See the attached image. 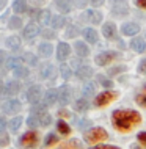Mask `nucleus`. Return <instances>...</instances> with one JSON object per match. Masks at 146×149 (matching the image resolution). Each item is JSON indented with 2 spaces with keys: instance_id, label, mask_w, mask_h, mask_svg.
<instances>
[{
  "instance_id": "f257e3e1",
  "label": "nucleus",
  "mask_w": 146,
  "mask_h": 149,
  "mask_svg": "<svg viewBox=\"0 0 146 149\" xmlns=\"http://www.w3.org/2000/svg\"><path fill=\"white\" fill-rule=\"evenodd\" d=\"M140 121H141V116L135 110H116L113 113V124L121 132L131 130L133 126L140 124Z\"/></svg>"
},
{
  "instance_id": "f03ea898",
  "label": "nucleus",
  "mask_w": 146,
  "mask_h": 149,
  "mask_svg": "<svg viewBox=\"0 0 146 149\" xmlns=\"http://www.w3.org/2000/svg\"><path fill=\"white\" fill-rule=\"evenodd\" d=\"M107 138H108V134L104 130L102 127L90 129V130H87V134H85V140H87L88 143H91V144L104 141V140H107Z\"/></svg>"
},
{
  "instance_id": "7ed1b4c3",
  "label": "nucleus",
  "mask_w": 146,
  "mask_h": 149,
  "mask_svg": "<svg viewBox=\"0 0 146 149\" xmlns=\"http://www.w3.org/2000/svg\"><path fill=\"white\" fill-rule=\"evenodd\" d=\"M113 99H116V93L115 91H104V93H101V94L96 96L94 104L97 107H102V105H107L108 102H112Z\"/></svg>"
},
{
  "instance_id": "20e7f679",
  "label": "nucleus",
  "mask_w": 146,
  "mask_h": 149,
  "mask_svg": "<svg viewBox=\"0 0 146 149\" xmlns=\"http://www.w3.org/2000/svg\"><path fill=\"white\" fill-rule=\"evenodd\" d=\"M36 141H38V135H36V132H27V134H24L21 138H19V144L24 148H33Z\"/></svg>"
},
{
  "instance_id": "39448f33",
  "label": "nucleus",
  "mask_w": 146,
  "mask_h": 149,
  "mask_svg": "<svg viewBox=\"0 0 146 149\" xmlns=\"http://www.w3.org/2000/svg\"><path fill=\"white\" fill-rule=\"evenodd\" d=\"M41 94H43V91H41V86H38V85H33V86H30L28 88V91H27V99H28V102L30 104H38V100L41 99Z\"/></svg>"
},
{
  "instance_id": "423d86ee",
  "label": "nucleus",
  "mask_w": 146,
  "mask_h": 149,
  "mask_svg": "<svg viewBox=\"0 0 146 149\" xmlns=\"http://www.w3.org/2000/svg\"><path fill=\"white\" fill-rule=\"evenodd\" d=\"M21 102L19 100H16V99H11V100H6L5 104H3V111L8 115H13V113H19L21 111Z\"/></svg>"
},
{
  "instance_id": "0eeeda50",
  "label": "nucleus",
  "mask_w": 146,
  "mask_h": 149,
  "mask_svg": "<svg viewBox=\"0 0 146 149\" xmlns=\"http://www.w3.org/2000/svg\"><path fill=\"white\" fill-rule=\"evenodd\" d=\"M115 57H116V52H108V50L101 52L99 55H96L94 61H96V64H99V66H105V64H108Z\"/></svg>"
},
{
  "instance_id": "6e6552de",
  "label": "nucleus",
  "mask_w": 146,
  "mask_h": 149,
  "mask_svg": "<svg viewBox=\"0 0 146 149\" xmlns=\"http://www.w3.org/2000/svg\"><path fill=\"white\" fill-rule=\"evenodd\" d=\"M38 35H39V27H38V24L30 22L28 25H25V29H24V38H25V39H33V38H36Z\"/></svg>"
},
{
  "instance_id": "1a4fd4ad",
  "label": "nucleus",
  "mask_w": 146,
  "mask_h": 149,
  "mask_svg": "<svg viewBox=\"0 0 146 149\" xmlns=\"http://www.w3.org/2000/svg\"><path fill=\"white\" fill-rule=\"evenodd\" d=\"M138 31H140V25L135 22H127L121 27V33L126 36H133V35L138 33Z\"/></svg>"
},
{
  "instance_id": "9d476101",
  "label": "nucleus",
  "mask_w": 146,
  "mask_h": 149,
  "mask_svg": "<svg viewBox=\"0 0 146 149\" xmlns=\"http://www.w3.org/2000/svg\"><path fill=\"white\" fill-rule=\"evenodd\" d=\"M58 100L63 104V105H66V104H69L71 100V88L69 86H61L58 88Z\"/></svg>"
},
{
  "instance_id": "9b49d317",
  "label": "nucleus",
  "mask_w": 146,
  "mask_h": 149,
  "mask_svg": "<svg viewBox=\"0 0 146 149\" xmlns=\"http://www.w3.org/2000/svg\"><path fill=\"white\" fill-rule=\"evenodd\" d=\"M58 102V90H47L44 94V105H54Z\"/></svg>"
},
{
  "instance_id": "f8f14e48",
  "label": "nucleus",
  "mask_w": 146,
  "mask_h": 149,
  "mask_svg": "<svg viewBox=\"0 0 146 149\" xmlns=\"http://www.w3.org/2000/svg\"><path fill=\"white\" fill-rule=\"evenodd\" d=\"M69 52H71V47H69V44H66V42H60L58 44V47H57V57H58V60H63L69 55Z\"/></svg>"
},
{
  "instance_id": "ddd939ff",
  "label": "nucleus",
  "mask_w": 146,
  "mask_h": 149,
  "mask_svg": "<svg viewBox=\"0 0 146 149\" xmlns=\"http://www.w3.org/2000/svg\"><path fill=\"white\" fill-rule=\"evenodd\" d=\"M102 33H104L105 38H108V39L115 38V36H116V25H115L113 22L104 24V27H102Z\"/></svg>"
},
{
  "instance_id": "4468645a",
  "label": "nucleus",
  "mask_w": 146,
  "mask_h": 149,
  "mask_svg": "<svg viewBox=\"0 0 146 149\" xmlns=\"http://www.w3.org/2000/svg\"><path fill=\"white\" fill-rule=\"evenodd\" d=\"M83 38L87 39L88 42L96 44V42H97V39H99V36H97V31H96L94 29L88 27V29H83Z\"/></svg>"
},
{
  "instance_id": "2eb2a0df",
  "label": "nucleus",
  "mask_w": 146,
  "mask_h": 149,
  "mask_svg": "<svg viewBox=\"0 0 146 149\" xmlns=\"http://www.w3.org/2000/svg\"><path fill=\"white\" fill-rule=\"evenodd\" d=\"M77 77H79L80 80H88L93 75V69L90 66H87V64H85V66H79V69H77Z\"/></svg>"
},
{
  "instance_id": "dca6fc26",
  "label": "nucleus",
  "mask_w": 146,
  "mask_h": 149,
  "mask_svg": "<svg viewBox=\"0 0 146 149\" xmlns=\"http://www.w3.org/2000/svg\"><path fill=\"white\" fill-rule=\"evenodd\" d=\"M55 5H57V8H58L60 13L68 14L71 11V8H72V2L71 0H55Z\"/></svg>"
},
{
  "instance_id": "f3484780",
  "label": "nucleus",
  "mask_w": 146,
  "mask_h": 149,
  "mask_svg": "<svg viewBox=\"0 0 146 149\" xmlns=\"http://www.w3.org/2000/svg\"><path fill=\"white\" fill-rule=\"evenodd\" d=\"M131 47L135 52L141 54V52L146 50V42H145V39H141V38H133L132 41H131Z\"/></svg>"
},
{
  "instance_id": "a211bd4d",
  "label": "nucleus",
  "mask_w": 146,
  "mask_h": 149,
  "mask_svg": "<svg viewBox=\"0 0 146 149\" xmlns=\"http://www.w3.org/2000/svg\"><path fill=\"white\" fill-rule=\"evenodd\" d=\"M74 49H75V52H77V55H79V57H87V55L90 54L88 46H87V44H83L82 41H77L74 44Z\"/></svg>"
},
{
  "instance_id": "6ab92c4d",
  "label": "nucleus",
  "mask_w": 146,
  "mask_h": 149,
  "mask_svg": "<svg viewBox=\"0 0 146 149\" xmlns=\"http://www.w3.org/2000/svg\"><path fill=\"white\" fill-rule=\"evenodd\" d=\"M19 88H21V86H19V83L14 82V80H11V82H8L6 85H5V94H8V96L17 94Z\"/></svg>"
},
{
  "instance_id": "aec40b11",
  "label": "nucleus",
  "mask_w": 146,
  "mask_h": 149,
  "mask_svg": "<svg viewBox=\"0 0 146 149\" xmlns=\"http://www.w3.org/2000/svg\"><path fill=\"white\" fill-rule=\"evenodd\" d=\"M13 11H14V13H17V14L25 13V11H27V0H14Z\"/></svg>"
},
{
  "instance_id": "412c9836",
  "label": "nucleus",
  "mask_w": 146,
  "mask_h": 149,
  "mask_svg": "<svg viewBox=\"0 0 146 149\" xmlns=\"http://www.w3.org/2000/svg\"><path fill=\"white\" fill-rule=\"evenodd\" d=\"M6 44H8V47L14 52H17L21 49V39H19L17 36H10V38L6 39Z\"/></svg>"
},
{
  "instance_id": "4be33fe9",
  "label": "nucleus",
  "mask_w": 146,
  "mask_h": 149,
  "mask_svg": "<svg viewBox=\"0 0 146 149\" xmlns=\"http://www.w3.org/2000/svg\"><path fill=\"white\" fill-rule=\"evenodd\" d=\"M55 75V68L52 64H46L41 69V77L43 79H52Z\"/></svg>"
},
{
  "instance_id": "5701e85b",
  "label": "nucleus",
  "mask_w": 146,
  "mask_h": 149,
  "mask_svg": "<svg viewBox=\"0 0 146 149\" xmlns=\"http://www.w3.org/2000/svg\"><path fill=\"white\" fill-rule=\"evenodd\" d=\"M52 44H49V42H43V44H39V54L43 55V57H50L52 55Z\"/></svg>"
},
{
  "instance_id": "b1692460",
  "label": "nucleus",
  "mask_w": 146,
  "mask_h": 149,
  "mask_svg": "<svg viewBox=\"0 0 146 149\" xmlns=\"http://www.w3.org/2000/svg\"><path fill=\"white\" fill-rule=\"evenodd\" d=\"M8 126H10V130L11 132H17L19 129H21V126H22V118L21 116H16V118H13L10 121V124H8Z\"/></svg>"
},
{
  "instance_id": "393cba45",
  "label": "nucleus",
  "mask_w": 146,
  "mask_h": 149,
  "mask_svg": "<svg viewBox=\"0 0 146 149\" xmlns=\"http://www.w3.org/2000/svg\"><path fill=\"white\" fill-rule=\"evenodd\" d=\"M93 94H96V88H94V85H93L91 82L85 83V86H83V96H85V99H87V97H91Z\"/></svg>"
},
{
  "instance_id": "a878e982",
  "label": "nucleus",
  "mask_w": 146,
  "mask_h": 149,
  "mask_svg": "<svg viewBox=\"0 0 146 149\" xmlns=\"http://www.w3.org/2000/svg\"><path fill=\"white\" fill-rule=\"evenodd\" d=\"M57 130H58L61 135H68L71 132V129H69V126H68L63 119H60L58 123H57Z\"/></svg>"
},
{
  "instance_id": "bb28decb",
  "label": "nucleus",
  "mask_w": 146,
  "mask_h": 149,
  "mask_svg": "<svg viewBox=\"0 0 146 149\" xmlns=\"http://www.w3.org/2000/svg\"><path fill=\"white\" fill-rule=\"evenodd\" d=\"M39 126H49V124L52 123V116L47 113V111H43V113H39Z\"/></svg>"
},
{
  "instance_id": "cd10ccee",
  "label": "nucleus",
  "mask_w": 146,
  "mask_h": 149,
  "mask_svg": "<svg viewBox=\"0 0 146 149\" xmlns=\"http://www.w3.org/2000/svg\"><path fill=\"white\" fill-rule=\"evenodd\" d=\"M64 17L63 16H55V17H52V21H50V25L54 27V29H61V27L64 25Z\"/></svg>"
},
{
  "instance_id": "c85d7f7f",
  "label": "nucleus",
  "mask_w": 146,
  "mask_h": 149,
  "mask_svg": "<svg viewBox=\"0 0 146 149\" xmlns=\"http://www.w3.org/2000/svg\"><path fill=\"white\" fill-rule=\"evenodd\" d=\"M90 108V104H88L87 99H79L75 102V110L77 111H87Z\"/></svg>"
},
{
  "instance_id": "c756f323",
  "label": "nucleus",
  "mask_w": 146,
  "mask_h": 149,
  "mask_svg": "<svg viewBox=\"0 0 146 149\" xmlns=\"http://www.w3.org/2000/svg\"><path fill=\"white\" fill-rule=\"evenodd\" d=\"M6 68H10V69H17V68H21V58H8L6 60Z\"/></svg>"
},
{
  "instance_id": "7c9ffc66",
  "label": "nucleus",
  "mask_w": 146,
  "mask_h": 149,
  "mask_svg": "<svg viewBox=\"0 0 146 149\" xmlns=\"http://www.w3.org/2000/svg\"><path fill=\"white\" fill-rule=\"evenodd\" d=\"M27 124H28V127H38L39 126V116L36 113H30V116L27 119Z\"/></svg>"
},
{
  "instance_id": "2f4dec72",
  "label": "nucleus",
  "mask_w": 146,
  "mask_h": 149,
  "mask_svg": "<svg viewBox=\"0 0 146 149\" xmlns=\"http://www.w3.org/2000/svg\"><path fill=\"white\" fill-rule=\"evenodd\" d=\"M22 60H24V61H25V63H28V64H30V66H35V64L38 63V58H36L33 54H30V52H27V54H25V55H24V57H22Z\"/></svg>"
},
{
  "instance_id": "473e14b6",
  "label": "nucleus",
  "mask_w": 146,
  "mask_h": 149,
  "mask_svg": "<svg viewBox=\"0 0 146 149\" xmlns=\"http://www.w3.org/2000/svg\"><path fill=\"white\" fill-rule=\"evenodd\" d=\"M39 21H41L43 24H49L52 21V14H50V11L49 10H46V11H41V13H39Z\"/></svg>"
},
{
  "instance_id": "72a5a7b5",
  "label": "nucleus",
  "mask_w": 146,
  "mask_h": 149,
  "mask_svg": "<svg viewBox=\"0 0 146 149\" xmlns=\"http://www.w3.org/2000/svg\"><path fill=\"white\" fill-rule=\"evenodd\" d=\"M79 33H80V31H79V29H77L75 25H69L64 35H66V38H75V36L79 35Z\"/></svg>"
},
{
  "instance_id": "f704fd0d",
  "label": "nucleus",
  "mask_w": 146,
  "mask_h": 149,
  "mask_svg": "<svg viewBox=\"0 0 146 149\" xmlns=\"http://www.w3.org/2000/svg\"><path fill=\"white\" fill-rule=\"evenodd\" d=\"M14 75L16 77H21V79H25V77H28V69L21 66V68H17V69H14Z\"/></svg>"
},
{
  "instance_id": "c9c22d12",
  "label": "nucleus",
  "mask_w": 146,
  "mask_h": 149,
  "mask_svg": "<svg viewBox=\"0 0 146 149\" xmlns=\"http://www.w3.org/2000/svg\"><path fill=\"white\" fill-rule=\"evenodd\" d=\"M101 21H102V13L101 11H91V21L96 25V24H101Z\"/></svg>"
},
{
  "instance_id": "e433bc0d",
  "label": "nucleus",
  "mask_w": 146,
  "mask_h": 149,
  "mask_svg": "<svg viewBox=\"0 0 146 149\" xmlns=\"http://www.w3.org/2000/svg\"><path fill=\"white\" fill-rule=\"evenodd\" d=\"M60 72H61V75H63L64 80H68L71 77V69H69L68 64H61V66H60Z\"/></svg>"
},
{
  "instance_id": "4c0bfd02",
  "label": "nucleus",
  "mask_w": 146,
  "mask_h": 149,
  "mask_svg": "<svg viewBox=\"0 0 146 149\" xmlns=\"http://www.w3.org/2000/svg\"><path fill=\"white\" fill-rule=\"evenodd\" d=\"M57 141H58V136L54 135V134H49L46 136V140H44V144H46V146H52V144H55Z\"/></svg>"
},
{
  "instance_id": "58836bf2",
  "label": "nucleus",
  "mask_w": 146,
  "mask_h": 149,
  "mask_svg": "<svg viewBox=\"0 0 146 149\" xmlns=\"http://www.w3.org/2000/svg\"><path fill=\"white\" fill-rule=\"evenodd\" d=\"M21 24H22V21L19 17H11L10 22H8V27H10V29H19Z\"/></svg>"
},
{
  "instance_id": "ea45409f",
  "label": "nucleus",
  "mask_w": 146,
  "mask_h": 149,
  "mask_svg": "<svg viewBox=\"0 0 146 149\" xmlns=\"http://www.w3.org/2000/svg\"><path fill=\"white\" fill-rule=\"evenodd\" d=\"M137 102H138L141 107H146V88L137 96Z\"/></svg>"
},
{
  "instance_id": "a19ab883",
  "label": "nucleus",
  "mask_w": 146,
  "mask_h": 149,
  "mask_svg": "<svg viewBox=\"0 0 146 149\" xmlns=\"http://www.w3.org/2000/svg\"><path fill=\"white\" fill-rule=\"evenodd\" d=\"M97 80H99V82H101V85L105 86V88H110V86L113 85V82H110L108 79H105L104 75H97Z\"/></svg>"
},
{
  "instance_id": "79ce46f5",
  "label": "nucleus",
  "mask_w": 146,
  "mask_h": 149,
  "mask_svg": "<svg viewBox=\"0 0 146 149\" xmlns=\"http://www.w3.org/2000/svg\"><path fill=\"white\" fill-rule=\"evenodd\" d=\"M90 126H91V123H90L88 119H85V121L82 119V121L79 123V129H80V130H85V129H88Z\"/></svg>"
},
{
  "instance_id": "37998d69",
  "label": "nucleus",
  "mask_w": 146,
  "mask_h": 149,
  "mask_svg": "<svg viewBox=\"0 0 146 149\" xmlns=\"http://www.w3.org/2000/svg\"><path fill=\"white\" fill-rule=\"evenodd\" d=\"M138 72L140 74H146V58H143L138 64Z\"/></svg>"
},
{
  "instance_id": "c03bdc74",
  "label": "nucleus",
  "mask_w": 146,
  "mask_h": 149,
  "mask_svg": "<svg viewBox=\"0 0 146 149\" xmlns=\"http://www.w3.org/2000/svg\"><path fill=\"white\" fill-rule=\"evenodd\" d=\"M5 129H6V119L3 116H0V134H3Z\"/></svg>"
},
{
  "instance_id": "a18cd8bd",
  "label": "nucleus",
  "mask_w": 146,
  "mask_h": 149,
  "mask_svg": "<svg viewBox=\"0 0 146 149\" xmlns=\"http://www.w3.org/2000/svg\"><path fill=\"white\" fill-rule=\"evenodd\" d=\"M43 36H44V38H49V39H52V38H55V33H52V30H44L43 31Z\"/></svg>"
},
{
  "instance_id": "49530a36",
  "label": "nucleus",
  "mask_w": 146,
  "mask_h": 149,
  "mask_svg": "<svg viewBox=\"0 0 146 149\" xmlns=\"http://www.w3.org/2000/svg\"><path fill=\"white\" fill-rule=\"evenodd\" d=\"M90 149H119L116 146H108V144H101V146H94V148H90Z\"/></svg>"
},
{
  "instance_id": "de8ad7c7",
  "label": "nucleus",
  "mask_w": 146,
  "mask_h": 149,
  "mask_svg": "<svg viewBox=\"0 0 146 149\" xmlns=\"http://www.w3.org/2000/svg\"><path fill=\"white\" fill-rule=\"evenodd\" d=\"M138 141H141L146 146V132H140L138 134Z\"/></svg>"
},
{
  "instance_id": "09e8293b",
  "label": "nucleus",
  "mask_w": 146,
  "mask_h": 149,
  "mask_svg": "<svg viewBox=\"0 0 146 149\" xmlns=\"http://www.w3.org/2000/svg\"><path fill=\"white\" fill-rule=\"evenodd\" d=\"M82 19L83 21H91V11H85L82 14Z\"/></svg>"
},
{
  "instance_id": "8fccbe9b",
  "label": "nucleus",
  "mask_w": 146,
  "mask_h": 149,
  "mask_svg": "<svg viewBox=\"0 0 146 149\" xmlns=\"http://www.w3.org/2000/svg\"><path fill=\"white\" fill-rule=\"evenodd\" d=\"M90 3L93 6H101V5H104V0H90Z\"/></svg>"
},
{
  "instance_id": "3c124183",
  "label": "nucleus",
  "mask_w": 146,
  "mask_h": 149,
  "mask_svg": "<svg viewBox=\"0 0 146 149\" xmlns=\"http://www.w3.org/2000/svg\"><path fill=\"white\" fill-rule=\"evenodd\" d=\"M137 6H140L141 10H146V0H137Z\"/></svg>"
},
{
  "instance_id": "603ef678",
  "label": "nucleus",
  "mask_w": 146,
  "mask_h": 149,
  "mask_svg": "<svg viewBox=\"0 0 146 149\" xmlns=\"http://www.w3.org/2000/svg\"><path fill=\"white\" fill-rule=\"evenodd\" d=\"M124 69H126L124 66H116V68H113V69H112L110 72H112V74H118L119 71H124Z\"/></svg>"
},
{
  "instance_id": "864d4df0",
  "label": "nucleus",
  "mask_w": 146,
  "mask_h": 149,
  "mask_svg": "<svg viewBox=\"0 0 146 149\" xmlns=\"http://www.w3.org/2000/svg\"><path fill=\"white\" fill-rule=\"evenodd\" d=\"M6 54H5V52H3V50H0V64H2L3 61H6Z\"/></svg>"
},
{
  "instance_id": "5fc2aeb1",
  "label": "nucleus",
  "mask_w": 146,
  "mask_h": 149,
  "mask_svg": "<svg viewBox=\"0 0 146 149\" xmlns=\"http://www.w3.org/2000/svg\"><path fill=\"white\" fill-rule=\"evenodd\" d=\"M8 143H10V138H8V136H3V138L0 140V146H5Z\"/></svg>"
},
{
  "instance_id": "6e6d98bb",
  "label": "nucleus",
  "mask_w": 146,
  "mask_h": 149,
  "mask_svg": "<svg viewBox=\"0 0 146 149\" xmlns=\"http://www.w3.org/2000/svg\"><path fill=\"white\" fill-rule=\"evenodd\" d=\"M3 93H5V86H3V82L0 80V96H3Z\"/></svg>"
},
{
  "instance_id": "4d7b16f0",
  "label": "nucleus",
  "mask_w": 146,
  "mask_h": 149,
  "mask_svg": "<svg viewBox=\"0 0 146 149\" xmlns=\"http://www.w3.org/2000/svg\"><path fill=\"white\" fill-rule=\"evenodd\" d=\"M72 148H74V140H72L71 143H68V144H66V146H64L63 149H72Z\"/></svg>"
},
{
  "instance_id": "13d9d810",
  "label": "nucleus",
  "mask_w": 146,
  "mask_h": 149,
  "mask_svg": "<svg viewBox=\"0 0 146 149\" xmlns=\"http://www.w3.org/2000/svg\"><path fill=\"white\" fill-rule=\"evenodd\" d=\"M6 2L8 0H0V10H3V6L6 5Z\"/></svg>"
},
{
  "instance_id": "bf43d9fd",
  "label": "nucleus",
  "mask_w": 146,
  "mask_h": 149,
  "mask_svg": "<svg viewBox=\"0 0 146 149\" xmlns=\"http://www.w3.org/2000/svg\"><path fill=\"white\" fill-rule=\"evenodd\" d=\"M131 149H143V148H141V146H138V144H132V146H131Z\"/></svg>"
},
{
  "instance_id": "052dcab7",
  "label": "nucleus",
  "mask_w": 146,
  "mask_h": 149,
  "mask_svg": "<svg viewBox=\"0 0 146 149\" xmlns=\"http://www.w3.org/2000/svg\"><path fill=\"white\" fill-rule=\"evenodd\" d=\"M3 69H5V68H3V64H0V75L5 74V71H3Z\"/></svg>"
}]
</instances>
